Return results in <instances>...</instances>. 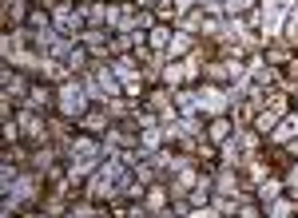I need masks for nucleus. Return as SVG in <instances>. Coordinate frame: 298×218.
Here are the masks:
<instances>
[{
	"label": "nucleus",
	"mask_w": 298,
	"mask_h": 218,
	"mask_svg": "<svg viewBox=\"0 0 298 218\" xmlns=\"http://www.w3.org/2000/svg\"><path fill=\"white\" fill-rule=\"evenodd\" d=\"M227 127H231L227 119H215V123H211V139H223V135H227Z\"/></svg>",
	"instance_id": "obj_1"
}]
</instances>
